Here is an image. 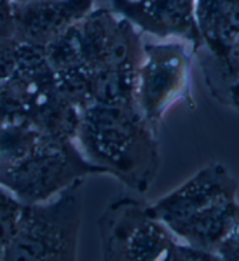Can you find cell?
Listing matches in <instances>:
<instances>
[{
  "instance_id": "cell-1",
  "label": "cell",
  "mask_w": 239,
  "mask_h": 261,
  "mask_svg": "<svg viewBox=\"0 0 239 261\" xmlns=\"http://www.w3.org/2000/svg\"><path fill=\"white\" fill-rule=\"evenodd\" d=\"M100 173L108 171L74 141L49 135L29 121L0 125V187L22 204L50 200L75 180Z\"/></svg>"
},
{
  "instance_id": "cell-2",
  "label": "cell",
  "mask_w": 239,
  "mask_h": 261,
  "mask_svg": "<svg viewBox=\"0 0 239 261\" xmlns=\"http://www.w3.org/2000/svg\"><path fill=\"white\" fill-rule=\"evenodd\" d=\"M155 133L137 105H93L80 112L75 141L90 162L135 191L146 192L159 168Z\"/></svg>"
},
{
  "instance_id": "cell-3",
  "label": "cell",
  "mask_w": 239,
  "mask_h": 261,
  "mask_svg": "<svg viewBox=\"0 0 239 261\" xmlns=\"http://www.w3.org/2000/svg\"><path fill=\"white\" fill-rule=\"evenodd\" d=\"M236 195L237 184L228 169L212 163L148 208L185 244L216 254L239 217Z\"/></svg>"
},
{
  "instance_id": "cell-4",
  "label": "cell",
  "mask_w": 239,
  "mask_h": 261,
  "mask_svg": "<svg viewBox=\"0 0 239 261\" xmlns=\"http://www.w3.org/2000/svg\"><path fill=\"white\" fill-rule=\"evenodd\" d=\"M43 50L55 74L65 82L138 68L143 58L138 35L128 19L107 10L89 12Z\"/></svg>"
},
{
  "instance_id": "cell-5",
  "label": "cell",
  "mask_w": 239,
  "mask_h": 261,
  "mask_svg": "<svg viewBox=\"0 0 239 261\" xmlns=\"http://www.w3.org/2000/svg\"><path fill=\"white\" fill-rule=\"evenodd\" d=\"M85 178L53 200L22 204L17 230L3 260L71 261L77 259Z\"/></svg>"
},
{
  "instance_id": "cell-6",
  "label": "cell",
  "mask_w": 239,
  "mask_h": 261,
  "mask_svg": "<svg viewBox=\"0 0 239 261\" xmlns=\"http://www.w3.org/2000/svg\"><path fill=\"white\" fill-rule=\"evenodd\" d=\"M4 82L30 123L57 138L77 140L80 110L60 88L42 47L19 42L17 66Z\"/></svg>"
},
{
  "instance_id": "cell-7",
  "label": "cell",
  "mask_w": 239,
  "mask_h": 261,
  "mask_svg": "<svg viewBox=\"0 0 239 261\" xmlns=\"http://www.w3.org/2000/svg\"><path fill=\"white\" fill-rule=\"evenodd\" d=\"M105 260H165L177 245V237L149 212L148 205L134 198H121L99 220Z\"/></svg>"
},
{
  "instance_id": "cell-8",
  "label": "cell",
  "mask_w": 239,
  "mask_h": 261,
  "mask_svg": "<svg viewBox=\"0 0 239 261\" xmlns=\"http://www.w3.org/2000/svg\"><path fill=\"white\" fill-rule=\"evenodd\" d=\"M181 98L194 105L188 50L179 43L145 46L137 82V103L143 116L156 130L166 109Z\"/></svg>"
},
{
  "instance_id": "cell-9",
  "label": "cell",
  "mask_w": 239,
  "mask_h": 261,
  "mask_svg": "<svg viewBox=\"0 0 239 261\" xmlns=\"http://www.w3.org/2000/svg\"><path fill=\"white\" fill-rule=\"evenodd\" d=\"M93 0H23L14 3L15 39L45 48L91 12Z\"/></svg>"
},
{
  "instance_id": "cell-10",
  "label": "cell",
  "mask_w": 239,
  "mask_h": 261,
  "mask_svg": "<svg viewBox=\"0 0 239 261\" xmlns=\"http://www.w3.org/2000/svg\"><path fill=\"white\" fill-rule=\"evenodd\" d=\"M196 0H117L123 17L161 37H182L202 42L195 20Z\"/></svg>"
},
{
  "instance_id": "cell-11",
  "label": "cell",
  "mask_w": 239,
  "mask_h": 261,
  "mask_svg": "<svg viewBox=\"0 0 239 261\" xmlns=\"http://www.w3.org/2000/svg\"><path fill=\"white\" fill-rule=\"evenodd\" d=\"M195 20L209 53L225 61L239 45V0H196Z\"/></svg>"
},
{
  "instance_id": "cell-12",
  "label": "cell",
  "mask_w": 239,
  "mask_h": 261,
  "mask_svg": "<svg viewBox=\"0 0 239 261\" xmlns=\"http://www.w3.org/2000/svg\"><path fill=\"white\" fill-rule=\"evenodd\" d=\"M214 61L213 69L219 77L211 86L212 94L223 103L239 112V45L228 60L221 61L214 58Z\"/></svg>"
},
{
  "instance_id": "cell-13",
  "label": "cell",
  "mask_w": 239,
  "mask_h": 261,
  "mask_svg": "<svg viewBox=\"0 0 239 261\" xmlns=\"http://www.w3.org/2000/svg\"><path fill=\"white\" fill-rule=\"evenodd\" d=\"M21 208V201L0 187V260H3L17 230Z\"/></svg>"
},
{
  "instance_id": "cell-14",
  "label": "cell",
  "mask_w": 239,
  "mask_h": 261,
  "mask_svg": "<svg viewBox=\"0 0 239 261\" xmlns=\"http://www.w3.org/2000/svg\"><path fill=\"white\" fill-rule=\"evenodd\" d=\"M219 260L239 261V217L216 250Z\"/></svg>"
},
{
  "instance_id": "cell-15",
  "label": "cell",
  "mask_w": 239,
  "mask_h": 261,
  "mask_svg": "<svg viewBox=\"0 0 239 261\" xmlns=\"http://www.w3.org/2000/svg\"><path fill=\"white\" fill-rule=\"evenodd\" d=\"M22 2H23V0H22Z\"/></svg>"
}]
</instances>
